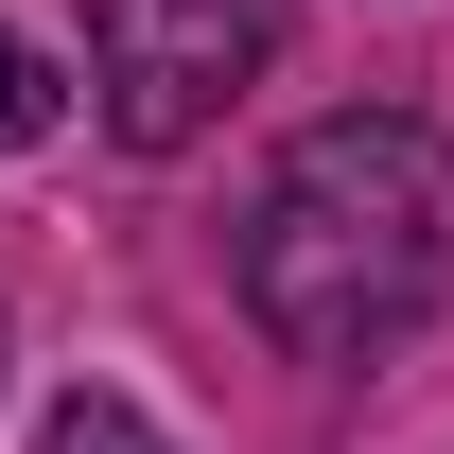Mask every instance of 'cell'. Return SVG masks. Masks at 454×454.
Here are the masks:
<instances>
[{
  "label": "cell",
  "mask_w": 454,
  "mask_h": 454,
  "mask_svg": "<svg viewBox=\"0 0 454 454\" xmlns=\"http://www.w3.org/2000/svg\"><path fill=\"white\" fill-rule=\"evenodd\" d=\"M70 122V70L35 53V35H18V18H0V158H35V140H53Z\"/></svg>",
  "instance_id": "cell-4"
},
{
  "label": "cell",
  "mask_w": 454,
  "mask_h": 454,
  "mask_svg": "<svg viewBox=\"0 0 454 454\" xmlns=\"http://www.w3.org/2000/svg\"><path fill=\"white\" fill-rule=\"evenodd\" d=\"M227 280H245L280 367H385L454 297V122H419V106L297 122L227 227Z\"/></svg>",
  "instance_id": "cell-1"
},
{
  "label": "cell",
  "mask_w": 454,
  "mask_h": 454,
  "mask_svg": "<svg viewBox=\"0 0 454 454\" xmlns=\"http://www.w3.org/2000/svg\"><path fill=\"white\" fill-rule=\"evenodd\" d=\"M35 454H175V437H158L122 385H53V402H35Z\"/></svg>",
  "instance_id": "cell-3"
},
{
  "label": "cell",
  "mask_w": 454,
  "mask_h": 454,
  "mask_svg": "<svg viewBox=\"0 0 454 454\" xmlns=\"http://www.w3.org/2000/svg\"><path fill=\"white\" fill-rule=\"evenodd\" d=\"M0 349H18V333H0Z\"/></svg>",
  "instance_id": "cell-5"
},
{
  "label": "cell",
  "mask_w": 454,
  "mask_h": 454,
  "mask_svg": "<svg viewBox=\"0 0 454 454\" xmlns=\"http://www.w3.org/2000/svg\"><path fill=\"white\" fill-rule=\"evenodd\" d=\"M297 0H88V122L122 158H192L262 70H280Z\"/></svg>",
  "instance_id": "cell-2"
}]
</instances>
